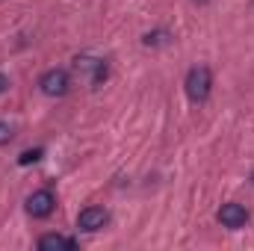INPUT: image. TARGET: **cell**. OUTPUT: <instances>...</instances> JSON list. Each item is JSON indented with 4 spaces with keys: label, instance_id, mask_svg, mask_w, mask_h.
Segmentation results:
<instances>
[{
    "label": "cell",
    "instance_id": "6da1fadb",
    "mask_svg": "<svg viewBox=\"0 0 254 251\" xmlns=\"http://www.w3.org/2000/svg\"><path fill=\"white\" fill-rule=\"evenodd\" d=\"M210 86H213V77H210L207 65H195L187 74V95L192 104H204L210 98Z\"/></svg>",
    "mask_w": 254,
    "mask_h": 251
},
{
    "label": "cell",
    "instance_id": "7a4b0ae2",
    "mask_svg": "<svg viewBox=\"0 0 254 251\" xmlns=\"http://www.w3.org/2000/svg\"><path fill=\"white\" fill-rule=\"evenodd\" d=\"M54 207H57V198H54L51 189H39V192H33L27 198V213L33 219H48L54 213Z\"/></svg>",
    "mask_w": 254,
    "mask_h": 251
},
{
    "label": "cell",
    "instance_id": "3957f363",
    "mask_svg": "<svg viewBox=\"0 0 254 251\" xmlns=\"http://www.w3.org/2000/svg\"><path fill=\"white\" fill-rule=\"evenodd\" d=\"M39 89H42L48 98H63L65 92H68V74H65L63 68H51V71H45L42 80H39Z\"/></svg>",
    "mask_w": 254,
    "mask_h": 251
},
{
    "label": "cell",
    "instance_id": "277c9868",
    "mask_svg": "<svg viewBox=\"0 0 254 251\" xmlns=\"http://www.w3.org/2000/svg\"><path fill=\"white\" fill-rule=\"evenodd\" d=\"M110 225V213L104 210V207H86L80 216H77V228L80 231H89V234H95V231H101V228H107Z\"/></svg>",
    "mask_w": 254,
    "mask_h": 251
},
{
    "label": "cell",
    "instance_id": "5b68a950",
    "mask_svg": "<svg viewBox=\"0 0 254 251\" xmlns=\"http://www.w3.org/2000/svg\"><path fill=\"white\" fill-rule=\"evenodd\" d=\"M219 222L225 225V228H231V231H240L246 222H249V210L243 207V204H222V210H219Z\"/></svg>",
    "mask_w": 254,
    "mask_h": 251
},
{
    "label": "cell",
    "instance_id": "8992f818",
    "mask_svg": "<svg viewBox=\"0 0 254 251\" xmlns=\"http://www.w3.org/2000/svg\"><path fill=\"white\" fill-rule=\"evenodd\" d=\"M39 249L42 251H74L77 249V243L74 240H68V237H63V234H45L42 240H39Z\"/></svg>",
    "mask_w": 254,
    "mask_h": 251
},
{
    "label": "cell",
    "instance_id": "52a82bcc",
    "mask_svg": "<svg viewBox=\"0 0 254 251\" xmlns=\"http://www.w3.org/2000/svg\"><path fill=\"white\" fill-rule=\"evenodd\" d=\"M39 157H42V148H33V151H24V154L18 157V163H21V166H30V163H36Z\"/></svg>",
    "mask_w": 254,
    "mask_h": 251
},
{
    "label": "cell",
    "instance_id": "ba28073f",
    "mask_svg": "<svg viewBox=\"0 0 254 251\" xmlns=\"http://www.w3.org/2000/svg\"><path fill=\"white\" fill-rule=\"evenodd\" d=\"M9 139H12V130H9V125H3V122H0V145H6Z\"/></svg>",
    "mask_w": 254,
    "mask_h": 251
},
{
    "label": "cell",
    "instance_id": "9c48e42d",
    "mask_svg": "<svg viewBox=\"0 0 254 251\" xmlns=\"http://www.w3.org/2000/svg\"><path fill=\"white\" fill-rule=\"evenodd\" d=\"M9 89V80H6V74H0V92H6Z\"/></svg>",
    "mask_w": 254,
    "mask_h": 251
}]
</instances>
